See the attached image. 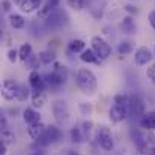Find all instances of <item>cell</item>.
<instances>
[{"label":"cell","instance_id":"obj_16","mask_svg":"<svg viewBox=\"0 0 155 155\" xmlns=\"http://www.w3.org/2000/svg\"><path fill=\"white\" fill-rule=\"evenodd\" d=\"M120 29H122V32L124 33H127V35H134L136 33V23H134V20H133V17L131 15H125L122 20H120Z\"/></svg>","mask_w":155,"mask_h":155},{"label":"cell","instance_id":"obj_27","mask_svg":"<svg viewBox=\"0 0 155 155\" xmlns=\"http://www.w3.org/2000/svg\"><path fill=\"white\" fill-rule=\"evenodd\" d=\"M71 140L74 143H81L83 142V131L78 128V127H74L71 130Z\"/></svg>","mask_w":155,"mask_h":155},{"label":"cell","instance_id":"obj_8","mask_svg":"<svg viewBox=\"0 0 155 155\" xmlns=\"http://www.w3.org/2000/svg\"><path fill=\"white\" fill-rule=\"evenodd\" d=\"M152 59H154V53L148 47H140L134 53V63L139 65V66H145V65L151 63Z\"/></svg>","mask_w":155,"mask_h":155},{"label":"cell","instance_id":"obj_17","mask_svg":"<svg viewBox=\"0 0 155 155\" xmlns=\"http://www.w3.org/2000/svg\"><path fill=\"white\" fill-rule=\"evenodd\" d=\"M30 100H32V105H33L35 108H41L44 104L47 103L45 91H32Z\"/></svg>","mask_w":155,"mask_h":155},{"label":"cell","instance_id":"obj_9","mask_svg":"<svg viewBox=\"0 0 155 155\" xmlns=\"http://www.w3.org/2000/svg\"><path fill=\"white\" fill-rule=\"evenodd\" d=\"M17 87H18V84H17V81L15 80H5L3 81V84H2V97H3V100H6V101H12V100H15L17 98Z\"/></svg>","mask_w":155,"mask_h":155},{"label":"cell","instance_id":"obj_23","mask_svg":"<svg viewBox=\"0 0 155 155\" xmlns=\"http://www.w3.org/2000/svg\"><path fill=\"white\" fill-rule=\"evenodd\" d=\"M24 63H26V68H29V69H38L39 68V65H41V60H39V56H36V54H30L26 60H24Z\"/></svg>","mask_w":155,"mask_h":155},{"label":"cell","instance_id":"obj_32","mask_svg":"<svg viewBox=\"0 0 155 155\" xmlns=\"http://www.w3.org/2000/svg\"><path fill=\"white\" fill-rule=\"evenodd\" d=\"M6 128H8V119L3 114V111L0 110V131H5Z\"/></svg>","mask_w":155,"mask_h":155},{"label":"cell","instance_id":"obj_25","mask_svg":"<svg viewBox=\"0 0 155 155\" xmlns=\"http://www.w3.org/2000/svg\"><path fill=\"white\" fill-rule=\"evenodd\" d=\"M133 50H134V45H133L131 41H122V42H119V45H117V53H119L120 56L130 54V53H133Z\"/></svg>","mask_w":155,"mask_h":155},{"label":"cell","instance_id":"obj_11","mask_svg":"<svg viewBox=\"0 0 155 155\" xmlns=\"http://www.w3.org/2000/svg\"><path fill=\"white\" fill-rule=\"evenodd\" d=\"M23 120H24L27 125H33V124L41 122V114H39V111H36L35 108L27 107V108L23 110Z\"/></svg>","mask_w":155,"mask_h":155},{"label":"cell","instance_id":"obj_1","mask_svg":"<svg viewBox=\"0 0 155 155\" xmlns=\"http://www.w3.org/2000/svg\"><path fill=\"white\" fill-rule=\"evenodd\" d=\"M75 83H77L78 89L86 95H94L97 92V87H98V81H97L95 74L87 68H80L77 71Z\"/></svg>","mask_w":155,"mask_h":155},{"label":"cell","instance_id":"obj_7","mask_svg":"<svg viewBox=\"0 0 155 155\" xmlns=\"http://www.w3.org/2000/svg\"><path fill=\"white\" fill-rule=\"evenodd\" d=\"M108 116H110V120L113 124H119V122H122L128 117V107L114 103L111 105L110 111H108Z\"/></svg>","mask_w":155,"mask_h":155},{"label":"cell","instance_id":"obj_29","mask_svg":"<svg viewBox=\"0 0 155 155\" xmlns=\"http://www.w3.org/2000/svg\"><path fill=\"white\" fill-rule=\"evenodd\" d=\"M18 59H20V57H18V50H15V48H9V50H8V60H9L11 63H15Z\"/></svg>","mask_w":155,"mask_h":155},{"label":"cell","instance_id":"obj_15","mask_svg":"<svg viewBox=\"0 0 155 155\" xmlns=\"http://www.w3.org/2000/svg\"><path fill=\"white\" fill-rule=\"evenodd\" d=\"M80 60L84 62V63H95V65L101 63V59L97 56V53L94 51L92 48H84L83 51L80 53Z\"/></svg>","mask_w":155,"mask_h":155},{"label":"cell","instance_id":"obj_28","mask_svg":"<svg viewBox=\"0 0 155 155\" xmlns=\"http://www.w3.org/2000/svg\"><path fill=\"white\" fill-rule=\"evenodd\" d=\"M66 3L74 11H81L84 8V0H66Z\"/></svg>","mask_w":155,"mask_h":155},{"label":"cell","instance_id":"obj_13","mask_svg":"<svg viewBox=\"0 0 155 155\" xmlns=\"http://www.w3.org/2000/svg\"><path fill=\"white\" fill-rule=\"evenodd\" d=\"M45 130H47V125H44L42 122H38V124L29 125V128H27V134H29V137H30L32 140L36 142V140L45 133Z\"/></svg>","mask_w":155,"mask_h":155},{"label":"cell","instance_id":"obj_42","mask_svg":"<svg viewBox=\"0 0 155 155\" xmlns=\"http://www.w3.org/2000/svg\"><path fill=\"white\" fill-rule=\"evenodd\" d=\"M0 155H2V154H0Z\"/></svg>","mask_w":155,"mask_h":155},{"label":"cell","instance_id":"obj_26","mask_svg":"<svg viewBox=\"0 0 155 155\" xmlns=\"http://www.w3.org/2000/svg\"><path fill=\"white\" fill-rule=\"evenodd\" d=\"M0 139L6 143V145H14L15 143V134L9 130V128H6L5 131H0Z\"/></svg>","mask_w":155,"mask_h":155},{"label":"cell","instance_id":"obj_31","mask_svg":"<svg viewBox=\"0 0 155 155\" xmlns=\"http://www.w3.org/2000/svg\"><path fill=\"white\" fill-rule=\"evenodd\" d=\"M11 8H12V0H2L0 2V9L3 12H9Z\"/></svg>","mask_w":155,"mask_h":155},{"label":"cell","instance_id":"obj_3","mask_svg":"<svg viewBox=\"0 0 155 155\" xmlns=\"http://www.w3.org/2000/svg\"><path fill=\"white\" fill-rule=\"evenodd\" d=\"M97 142L100 145V148L105 151V152H110L113 151L114 148V140H113V134H111V130L105 125H101L97 131Z\"/></svg>","mask_w":155,"mask_h":155},{"label":"cell","instance_id":"obj_6","mask_svg":"<svg viewBox=\"0 0 155 155\" xmlns=\"http://www.w3.org/2000/svg\"><path fill=\"white\" fill-rule=\"evenodd\" d=\"M128 114L134 119H140L145 114V103L139 95H131L128 101Z\"/></svg>","mask_w":155,"mask_h":155},{"label":"cell","instance_id":"obj_35","mask_svg":"<svg viewBox=\"0 0 155 155\" xmlns=\"http://www.w3.org/2000/svg\"><path fill=\"white\" fill-rule=\"evenodd\" d=\"M148 20H149V23H151V26L155 29V11L152 12H149V17H148Z\"/></svg>","mask_w":155,"mask_h":155},{"label":"cell","instance_id":"obj_21","mask_svg":"<svg viewBox=\"0 0 155 155\" xmlns=\"http://www.w3.org/2000/svg\"><path fill=\"white\" fill-rule=\"evenodd\" d=\"M32 95V89L27 87L26 84H18L17 87V100L18 101H27V98H30Z\"/></svg>","mask_w":155,"mask_h":155},{"label":"cell","instance_id":"obj_39","mask_svg":"<svg viewBox=\"0 0 155 155\" xmlns=\"http://www.w3.org/2000/svg\"><path fill=\"white\" fill-rule=\"evenodd\" d=\"M12 3H15V5H20V3H21V0H12Z\"/></svg>","mask_w":155,"mask_h":155},{"label":"cell","instance_id":"obj_24","mask_svg":"<svg viewBox=\"0 0 155 155\" xmlns=\"http://www.w3.org/2000/svg\"><path fill=\"white\" fill-rule=\"evenodd\" d=\"M33 53V48H32V44H29V42H24V44H21V47H20V50H18V57H20V60H26L30 54Z\"/></svg>","mask_w":155,"mask_h":155},{"label":"cell","instance_id":"obj_33","mask_svg":"<svg viewBox=\"0 0 155 155\" xmlns=\"http://www.w3.org/2000/svg\"><path fill=\"white\" fill-rule=\"evenodd\" d=\"M124 9H125L128 14H137V8H136V6H133V5H125V6H124Z\"/></svg>","mask_w":155,"mask_h":155},{"label":"cell","instance_id":"obj_4","mask_svg":"<svg viewBox=\"0 0 155 155\" xmlns=\"http://www.w3.org/2000/svg\"><path fill=\"white\" fill-rule=\"evenodd\" d=\"M51 111L53 116L57 122V125H65L69 119V110H68V105L63 100H56L51 104Z\"/></svg>","mask_w":155,"mask_h":155},{"label":"cell","instance_id":"obj_2","mask_svg":"<svg viewBox=\"0 0 155 155\" xmlns=\"http://www.w3.org/2000/svg\"><path fill=\"white\" fill-rule=\"evenodd\" d=\"M68 77H69V71L66 66L54 62V69L53 72H48L44 75V81L47 84V87H51V89H59L62 87L66 81H68Z\"/></svg>","mask_w":155,"mask_h":155},{"label":"cell","instance_id":"obj_37","mask_svg":"<svg viewBox=\"0 0 155 155\" xmlns=\"http://www.w3.org/2000/svg\"><path fill=\"white\" fill-rule=\"evenodd\" d=\"M30 155H44V152H42L41 149H35V151H33Z\"/></svg>","mask_w":155,"mask_h":155},{"label":"cell","instance_id":"obj_19","mask_svg":"<svg viewBox=\"0 0 155 155\" xmlns=\"http://www.w3.org/2000/svg\"><path fill=\"white\" fill-rule=\"evenodd\" d=\"M8 21H9L11 27L15 29V30H21L26 26V20H24V17L21 14H11Z\"/></svg>","mask_w":155,"mask_h":155},{"label":"cell","instance_id":"obj_18","mask_svg":"<svg viewBox=\"0 0 155 155\" xmlns=\"http://www.w3.org/2000/svg\"><path fill=\"white\" fill-rule=\"evenodd\" d=\"M45 136H47L50 145L51 143H57L62 139V131H60V128L57 125H48L47 130H45Z\"/></svg>","mask_w":155,"mask_h":155},{"label":"cell","instance_id":"obj_10","mask_svg":"<svg viewBox=\"0 0 155 155\" xmlns=\"http://www.w3.org/2000/svg\"><path fill=\"white\" fill-rule=\"evenodd\" d=\"M29 86H30L32 91H45L47 84L44 81V77L38 72V69L30 71V74H29Z\"/></svg>","mask_w":155,"mask_h":155},{"label":"cell","instance_id":"obj_41","mask_svg":"<svg viewBox=\"0 0 155 155\" xmlns=\"http://www.w3.org/2000/svg\"><path fill=\"white\" fill-rule=\"evenodd\" d=\"M154 56H155V47H154Z\"/></svg>","mask_w":155,"mask_h":155},{"label":"cell","instance_id":"obj_22","mask_svg":"<svg viewBox=\"0 0 155 155\" xmlns=\"http://www.w3.org/2000/svg\"><path fill=\"white\" fill-rule=\"evenodd\" d=\"M39 60L42 65H50V63H54L56 62V53L51 51V50H44L41 51L39 54Z\"/></svg>","mask_w":155,"mask_h":155},{"label":"cell","instance_id":"obj_5","mask_svg":"<svg viewBox=\"0 0 155 155\" xmlns=\"http://www.w3.org/2000/svg\"><path fill=\"white\" fill-rule=\"evenodd\" d=\"M91 44H92V50L97 53V56L101 60H105L111 56V45L104 39L103 36H94L91 39Z\"/></svg>","mask_w":155,"mask_h":155},{"label":"cell","instance_id":"obj_30","mask_svg":"<svg viewBox=\"0 0 155 155\" xmlns=\"http://www.w3.org/2000/svg\"><path fill=\"white\" fill-rule=\"evenodd\" d=\"M11 44V38L6 35V32L3 29H0V47L2 45H9Z\"/></svg>","mask_w":155,"mask_h":155},{"label":"cell","instance_id":"obj_36","mask_svg":"<svg viewBox=\"0 0 155 155\" xmlns=\"http://www.w3.org/2000/svg\"><path fill=\"white\" fill-rule=\"evenodd\" d=\"M47 3L51 6L53 9H56L57 6H59V3H60V0H47Z\"/></svg>","mask_w":155,"mask_h":155},{"label":"cell","instance_id":"obj_14","mask_svg":"<svg viewBox=\"0 0 155 155\" xmlns=\"http://www.w3.org/2000/svg\"><path fill=\"white\" fill-rule=\"evenodd\" d=\"M41 2L42 0H21V3L18 5L20 6V11L24 12V14H32L35 12L36 9L41 8Z\"/></svg>","mask_w":155,"mask_h":155},{"label":"cell","instance_id":"obj_38","mask_svg":"<svg viewBox=\"0 0 155 155\" xmlns=\"http://www.w3.org/2000/svg\"><path fill=\"white\" fill-rule=\"evenodd\" d=\"M65 155H81V154L77 152V151H66V154Z\"/></svg>","mask_w":155,"mask_h":155},{"label":"cell","instance_id":"obj_34","mask_svg":"<svg viewBox=\"0 0 155 155\" xmlns=\"http://www.w3.org/2000/svg\"><path fill=\"white\" fill-rule=\"evenodd\" d=\"M6 152H8V145L0 139V154L2 155H6Z\"/></svg>","mask_w":155,"mask_h":155},{"label":"cell","instance_id":"obj_20","mask_svg":"<svg viewBox=\"0 0 155 155\" xmlns=\"http://www.w3.org/2000/svg\"><path fill=\"white\" fill-rule=\"evenodd\" d=\"M86 48V42L83 39H71L68 42V50L71 53H81L83 50Z\"/></svg>","mask_w":155,"mask_h":155},{"label":"cell","instance_id":"obj_40","mask_svg":"<svg viewBox=\"0 0 155 155\" xmlns=\"http://www.w3.org/2000/svg\"><path fill=\"white\" fill-rule=\"evenodd\" d=\"M0 92H2V84H0Z\"/></svg>","mask_w":155,"mask_h":155},{"label":"cell","instance_id":"obj_12","mask_svg":"<svg viewBox=\"0 0 155 155\" xmlns=\"http://www.w3.org/2000/svg\"><path fill=\"white\" fill-rule=\"evenodd\" d=\"M139 124L143 130H155V111H145V114L139 119Z\"/></svg>","mask_w":155,"mask_h":155}]
</instances>
